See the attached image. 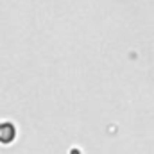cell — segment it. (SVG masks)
<instances>
[{"label": "cell", "mask_w": 154, "mask_h": 154, "mask_svg": "<svg viewBox=\"0 0 154 154\" xmlns=\"http://www.w3.org/2000/svg\"><path fill=\"white\" fill-rule=\"evenodd\" d=\"M14 138V125H11L9 122L0 124V142L2 143H9Z\"/></svg>", "instance_id": "6da1fadb"}]
</instances>
